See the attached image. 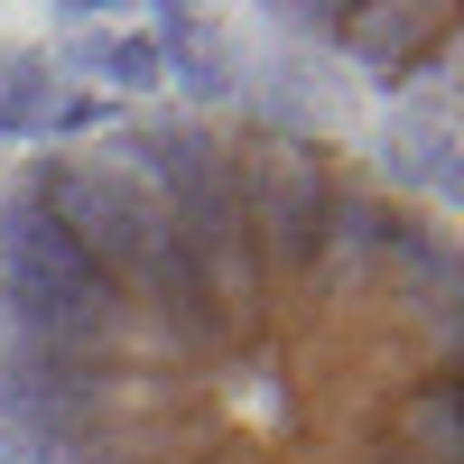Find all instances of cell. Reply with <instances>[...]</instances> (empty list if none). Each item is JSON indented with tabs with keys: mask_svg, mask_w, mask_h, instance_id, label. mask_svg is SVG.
Returning a JSON list of instances; mask_svg holds the SVG:
<instances>
[{
	"mask_svg": "<svg viewBox=\"0 0 464 464\" xmlns=\"http://www.w3.org/2000/svg\"><path fill=\"white\" fill-rule=\"evenodd\" d=\"M65 65L102 74L111 93H159V74H168L159 37H140V28H93V37H74V47H65Z\"/></svg>",
	"mask_w": 464,
	"mask_h": 464,
	"instance_id": "cell-3",
	"label": "cell"
},
{
	"mask_svg": "<svg viewBox=\"0 0 464 464\" xmlns=\"http://www.w3.org/2000/svg\"><path fill=\"white\" fill-rule=\"evenodd\" d=\"M297 19H316L343 56H362L381 84H409L428 56L455 47V10H297Z\"/></svg>",
	"mask_w": 464,
	"mask_h": 464,
	"instance_id": "cell-2",
	"label": "cell"
},
{
	"mask_svg": "<svg viewBox=\"0 0 464 464\" xmlns=\"http://www.w3.org/2000/svg\"><path fill=\"white\" fill-rule=\"evenodd\" d=\"M455 223L232 102L0 177V464H464Z\"/></svg>",
	"mask_w": 464,
	"mask_h": 464,
	"instance_id": "cell-1",
	"label": "cell"
}]
</instances>
